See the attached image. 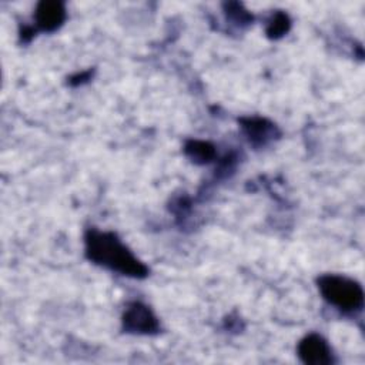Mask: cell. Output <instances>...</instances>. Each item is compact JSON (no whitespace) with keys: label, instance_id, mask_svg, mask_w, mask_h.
Listing matches in <instances>:
<instances>
[{"label":"cell","instance_id":"1","mask_svg":"<svg viewBox=\"0 0 365 365\" xmlns=\"http://www.w3.org/2000/svg\"><path fill=\"white\" fill-rule=\"evenodd\" d=\"M86 257L104 268L133 278H144L148 268L120 241L114 232L87 230L84 235Z\"/></svg>","mask_w":365,"mask_h":365},{"label":"cell","instance_id":"10","mask_svg":"<svg viewBox=\"0 0 365 365\" xmlns=\"http://www.w3.org/2000/svg\"><path fill=\"white\" fill-rule=\"evenodd\" d=\"M88 78H90V71H84V73H81V74H77V76L71 77L68 83H70L71 86H78V84L87 81Z\"/></svg>","mask_w":365,"mask_h":365},{"label":"cell","instance_id":"3","mask_svg":"<svg viewBox=\"0 0 365 365\" xmlns=\"http://www.w3.org/2000/svg\"><path fill=\"white\" fill-rule=\"evenodd\" d=\"M123 328L131 334L150 335L158 332L160 324L157 317L147 305L141 302H131L124 311Z\"/></svg>","mask_w":365,"mask_h":365},{"label":"cell","instance_id":"9","mask_svg":"<svg viewBox=\"0 0 365 365\" xmlns=\"http://www.w3.org/2000/svg\"><path fill=\"white\" fill-rule=\"evenodd\" d=\"M225 13L230 19H232L235 23H250L252 20V16L242 9V4L240 3H225Z\"/></svg>","mask_w":365,"mask_h":365},{"label":"cell","instance_id":"4","mask_svg":"<svg viewBox=\"0 0 365 365\" xmlns=\"http://www.w3.org/2000/svg\"><path fill=\"white\" fill-rule=\"evenodd\" d=\"M298 356L308 365H329L334 362L328 342L318 334H309L298 344Z\"/></svg>","mask_w":365,"mask_h":365},{"label":"cell","instance_id":"5","mask_svg":"<svg viewBox=\"0 0 365 365\" xmlns=\"http://www.w3.org/2000/svg\"><path fill=\"white\" fill-rule=\"evenodd\" d=\"M36 26L43 31L57 30L66 20V7L63 1L43 0L37 4L34 13Z\"/></svg>","mask_w":365,"mask_h":365},{"label":"cell","instance_id":"6","mask_svg":"<svg viewBox=\"0 0 365 365\" xmlns=\"http://www.w3.org/2000/svg\"><path fill=\"white\" fill-rule=\"evenodd\" d=\"M241 127L250 143L255 147L265 145L277 135H279V131L277 130L275 124L259 117L241 118Z\"/></svg>","mask_w":365,"mask_h":365},{"label":"cell","instance_id":"7","mask_svg":"<svg viewBox=\"0 0 365 365\" xmlns=\"http://www.w3.org/2000/svg\"><path fill=\"white\" fill-rule=\"evenodd\" d=\"M184 151L195 164H207L215 157V147L208 141L190 140L187 141Z\"/></svg>","mask_w":365,"mask_h":365},{"label":"cell","instance_id":"8","mask_svg":"<svg viewBox=\"0 0 365 365\" xmlns=\"http://www.w3.org/2000/svg\"><path fill=\"white\" fill-rule=\"evenodd\" d=\"M291 27V20L287 13L284 11H277L272 14L267 24V36L269 38H279L285 33H288Z\"/></svg>","mask_w":365,"mask_h":365},{"label":"cell","instance_id":"2","mask_svg":"<svg viewBox=\"0 0 365 365\" xmlns=\"http://www.w3.org/2000/svg\"><path fill=\"white\" fill-rule=\"evenodd\" d=\"M318 288L327 302L344 312L359 311L364 305L362 287L344 275H322L318 278Z\"/></svg>","mask_w":365,"mask_h":365}]
</instances>
